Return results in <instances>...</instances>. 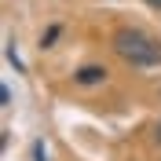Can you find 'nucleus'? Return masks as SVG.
<instances>
[{"label":"nucleus","mask_w":161,"mask_h":161,"mask_svg":"<svg viewBox=\"0 0 161 161\" xmlns=\"http://www.w3.org/2000/svg\"><path fill=\"white\" fill-rule=\"evenodd\" d=\"M33 158H37V161H48V150H44V143H33Z\"/></svg>","instance_id":"7ed1b4c3"},{"label":"nucleus","mask_w":161,"mask_h":161,"mask_svg":"<svg viewBox=\"0 0 161 161\" xmlns=\"http://www.w3.org/2000/svg\"><path fill=\"white\" fill-rule=\"evenodd\" d=\"M147 4H150V8H158V11H161V0H147Z\"/></svg>","instance_id":"39448f33"},{"label":"nucleus","mask_w":161,"mask_h":161,"mask_svg":"<svg viewBox=\"0 0 161 161\" xmlns=\"http://www.w3.org/2000/svg\"><path fill=\"white\" fill-rule=\"evenodd\" d=\"M154 139L161 143V117H158V125H154Z\"/></svg>","instance_id":"20e7f679"},{"label":"nucleus","mask_w":161,"mask_h":161,"mask_svg":"<svg viewBox=\"0 0 161 161\" xmlns=\"http://www.w3.org/2000/svg\"><path fill=\"white\" fill-rule=\"evenodd\" d=\"M103 80H106V66H95V62H88L73 73V84H80V88H92V84H103Z\"/></svg>","instance_id":"f03ea898"},{"label":"nucleus","mask_w":161,"mask_h":161,"mask_svg":"<svg viewBox=\"0 0 161 161\" xmlns=\"http://www.w3.org/2000/svg\"><path fill=\"white\" fill-rule=\"evenodd\" d=\"M110 48L132 70H154V66H161V40L150 37L147 30H139V26H117L110 33Z\"/></svg>","instance_id":"f257e3e1"}]
</instances>
